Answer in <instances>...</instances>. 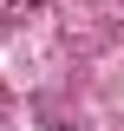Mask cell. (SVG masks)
Listing matches in <instances>:
<instances>
[{"instance_id":"obj_1","label":"cell","mask_w":124,"mask_h":131,"mask_svg":"<svg viewBox=\"0 0 124 131\" xmlns=\"http://www.w3.org/2000/svg\"><path fill=\"white\" fill-rule=\"evenodd\" d=\"M52 131H65V125H52Z\"/></svg>"}]
</instances>
